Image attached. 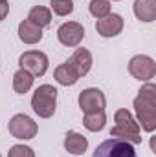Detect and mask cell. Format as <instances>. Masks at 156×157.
<instances>
[{
	"mask_svg": "<svg viewBox=\"0 0 156 157\" xmlns=\"http://www.w3.org/2000/svg\"><path fill=\"white\" fill-rule=\"evenodd\" d=\"M134 113L136 122L147 133L156 130V86L153 82H145L134 99Z\"/></svg>",
	"mask_w": 156,
	"mask_h": 157,
	"instance_id": "cell-1",
	"label": "cell"
},
{
	"mask_svg": "<svg viewBox=\"0 0 156 157\" xmlns=\"http://www.w3.org/2000/svg\"><path fill=\"white\" fill-rule=\"evenodd\" d=\"M114 128L110 130V137H117L123 141H129L132 144H140L142 143V132H140V124L136 122V119L132 117V113L125 108H119L114 113Z\"/></svg>",
	"mask_w": 156,
	"mask_h": 157,
	"instance_id": "cell-2",
	"label": "cell"
},
{
	"mask_svg": "<svg viewBox=\"0 0 156 157\" xmlns=\"http://www.w3.org/2000/svg\"><path fill=\"white\" fill-rule=\"evenodd\" d=\"M31 108L42 119H50L57 110V90L51 84H42L31 97Z\"/></svg>",
	"mask_w": 156,
	"mask_h": 157,
	"instance_id": "cell-3",
	"label": "cell"
},
{
	"mask_svg": "<svg viewBox=\"0 0 156 157\" xmlns=\"http://www.w3.org/2000/svg\"><path fill=\"white\" fill-rule=\"evenodd\" d=\"M94 157H136V150L132 143L112 137V139L103 141L96 148Z\"/></svg>",
	"mask_w": 156,
	"mask_h": 157,
	"instance_id": "cell-4",
	"label": "cell"
},
{
	"mask_svg": "<svg viewBox=\"0 0 156 157\" xmlns=\"http://www.w3.org/2000/svg\"><path fill=\"white\" fill-rule=\"evenodd\" d=\"M7 130L11 133V137L15 139H22V141H28V139H33L39 132V126L33 119L26 113H17L9 119V124H7Z\"/></svg>",
	"mask_w": 156,
	"mask_h": 157,
	"instance_id": "cell-5",
	"label": "cell"
},
{
	"mask_svg": "<svg viewBox=\"0 0 156 157\" xmlns=\"http://www.w3.org/2000/svg\"><path fill=\"white\" fill-rule=\"evenodd\" d=\"M48 57L46 53L37 51V49H30V51H24L20 57H18V66L22 70H26L28 73H31L33 77H42L46 71H48Z\"/></svg>",
	"mask_w": 156,
	"mask_h": 157,
	"instance_id": "cell-6",
	"label": "cell"
},
{
	"mask_svg": "<svg viewBox=\"0 0 156 157\" xmlns=\"http://www.w3.org/2000/svg\"><path fill=\"white\" fill-rule=\"evenodd\" d=\"M129 73L136 80L149 82L156 75V62L149 55H134L129 60Z\"/></svg>",
	"mask_w": 156,
	"mask_h": 157,
	"instance_id": "cell-7",
	"label": "cell"
},
{
	"mask_svg": "<svg viewBox=\"0 0 156 157\" xmlns=\"http://www.w3.org/2000/svg\"><path fill=\"white\" fill-rule=\"evenodd\" d=\"M107 99L105 93L97 88H86L79 93V108L83 113H96V112H105Z\"/></svg>",
	"mask_w": 156,
	"mask_h": 157,
	"instance_id": "cell-8",
	"label": "cell"
},
{
	"mask_svg": "<svg viewBox=\"0 0 156 157\" xmlns=\"http://www.w3.org/2000/svg\"><path fill=\"white\" fill-rule=\"evenodd\" d=\"M57 39L66 48H76L84 39V28L79 22H64L57 29Z\"/></svg>",
	"mask_w": 156,
	"mask_h": 157,
	"instance_id": "cell-9",
	"label": "cell"
},
{
	"mask_svg": "<svg viewBox=\"0 0 156 157\" xmlns=\"http://www.w3.org/2000/svg\"><path fill=\"white\" fill-rule=\"evenodd\" d=\"M123 26H125L123 17L117 13H110V15H107L96 22V31L105 39H112L123 31Z\"/></svg>",
	"mask_w": 156,
	"mask_h": 157,
	"instance_id": "cell-10",
	"label": "cell"
},
{
	"mask_svg": "<svg viewBox=\"0 0 156 157\" xmlns=\"http://www.w3.org/2000/svg\"><path fill=\"white\" fill-rule=\"evenodd\" d=\"M86 148H88V139L83 133L74 132V130L66 132V135H64V150L66 152H70L74 155H83L86 152Z\"/></svg>",
	"mask_w": 156,
	"mask_h": 157,
	"instance_id": "cell-11",
	"label": "cell"
},
{
	"mask_svg": "<svg viewBox=\"0 0 156 157\" xmlns=\"http://www.w3.org/2000/svg\"><path fill=\"white\" fill-rule=\"evenodd\" d=\"M53 78H55L61 86H74L81 77H79V73L76 71V68L72 66V62L66 60V62H63V64H59V66L55 68Z\"/></svg>",
	"mask_w": 156,
	"mask_h": 157,
	"instance_id": "cell-12",
	"label": "cell"
},
{
	"mask_svg": "<svg viewBox=\"0 0 156 157\" xmlns=\"http://www.w3.org/2000/svg\"><path fill=\"white\" fill-rule=\"evenodd\" d=\"M68 60H70L72 66L76 68V71L79 73V77H84V75L90 71V68H92V53H90L88 49H84V48L76 49L74 55H72Z\"/></svg>",
	"mask_w": 156,
	"mask_h": 157,
	"instance_id": "cell-13",
	"label": "cell"
},
{
	"mask_svg": "<svg viewBox=\"0 0 156 157\" xmlns=\"http://www.w3.org/2000/svg\"><path fill=\"white\" fill-rule=\"evenodd\" d=\"M18 39L24 44H37V42L42 40V29L26 18L18 24Z\"/></svg>",
	"mask_w": 156,
	"mask_h": 157,
	"instance_id": "cell-14",
	"label": "cell"
},
{
	"mask_svg": "<svg viewBox=\"0 0 156 157\" xmlns=\"http://www.w3.org/2000/svg\"><path fill=\"white\" fill-rule=\"evenodd\" d=\"M134 15L142 22H154L156 2L154 0H134Z\"/></svg>",
	"mask_w": 156,
	"mask_h": 157,
	"instance_id": "cell-15",
	"label": "cell"
},
{
	"mask_svg": "<svg viewBox=\"0 0 156 157\" xmlns=\"http://www.w3.org/2000/svg\"><path fill=\"white\" fill-rule=\"evenodd\" d=\"M28 20H30L31 24H35L37 28H40V29H42V28H48V26L51 24V11H50V7L35 6V7L30 9Z\"/></svg>",
	"mask_w": 156,
	"mask_h": 157,
	"instance_id": "cell-16",
	"label": "cell"
},
{
	"mask_svg": "<svg viewBox=\"0 0 156 157\" xmlns=\"http://www.w3.org/2000/svg\"><path fill=\"white\" fill-rule=\"evenodd\" d=\"M33 80H35V77H33L31 73H28L26 70L20 68V70L15 71V75H13V90H15L17 93H20V95H24V93H28V91L31 90Z\"/></svg>",
	"mask_w": 156,
	"mask_h": 157,
	"instance_id": "cell-17",
	"label": "cell"
},
{
	"mask_svg": "<svg viewBox=\"0 0 156 157\" xmlns=\"http://www.w3.org/2000/svg\"><path fill=\"white\" fill-rule=\"evenodd\" d=\"M83 124L88 132H101L107 124V115L105 112H96V113H84Z\"/></svg>",
	"mask_w": 156,
	"mask_h": 157,
	"instance_id": "cell-18",
	"label": "cell"
},
{
	"mask_svg": "<svg viewBox=\"0 0 156 157\" xmlns=\"http://www.w3.org/2000/svg\"><path fill=\"white\" fill-rule=\"evenodd\" d=\"M88 9H90V15H92V17H96L97 20L112 13L110 0H90V6H88Z\"/></svg>",
	"mask_w": 156,
	"mask_h": 157,
	"instance_id": "cell-19",
	"label": "cell"
},
{
	"mask_svg": "<svg viewBox=\"0 0 156 157\" xmlns=\"http://www.w3.org/2000/svg\"><path fill=\"white\" fill-rule=\"evenodd\" d=\"M50 11H53L59 17H66L70 13H74V2L72 0H51L50 2Z\"/></svg>",
	"mask_w": 156,
	"mask_h": 157,
	"instance_id": "cell-20",
	"label": "cell"
},
{
	"mask_svg": "<svg viewBox=\"0 0 156 157\" xmlns=\"http://www.w3.org/2000/svg\"><path fill=\"white\" fill-rule=\"evenodd\" d=\"M7 157H35V152H33V148H30L26 144H15L9 148Z\"/></svg>",
	"mask_w": 156,
	"mask_h": 157,
	"instance_id": "cell-21",
	"label": "cell"
},
{
	"mask_svg": "<svg viewBox=\"0 0 156 157\" xmlns=\"http://www.w3.org/2000/svg\"><path fill=\"white\" fill-rule=\"evenodd\" d=\"M7 13H9V6H7V2H2V0H0V20H4V18L7 17Z\"/></svg>",
	"mask_w": 156,
	"mask_h": 157,
	"instance_id": "cell-22",
	"label": "cell"
},
{
	"mask_svg": "<svg viewBox=\"0 0 156 157\" xmlns=\"http://www.w3.org/2000/svg\"><path fill=\"white\" fill-rule=\"evenodd\" d=\"M2 2H7V0H2Z\"/></svg>",
	"mask_w": 156,
	"mask_h": 157,
	"instance_id": "cell-23",
	"label": "cell"
},
{
	"mask_svg": "<svg viewBox=\"0 0 156 157\" xmlns=\"http://www.w3.org/2000/svg\"><path fill=\"white\" fill-rule=\"evenodd\" d=\"M114 2H119V0H114Z\"/></svg>",
	"mask_w": 156,
	"mask_h": 157,
	"instance_id": "cell-24",
	"label": "cell"
},
{
	"mask_svg": "<svg viewBox=\"0 0 156 157\" xmlns=\"http://www.w3.org/2000/svg\"><path fill=\"white\" fill-rule=\"evenodd\" d=\"M0 157H2V155H0Z\"/></svg>",
	"mask_w": 156,
	"mask_h": 157,
	"instance_id": "cell-25",
	"label": "cell"
}]
</instances>
